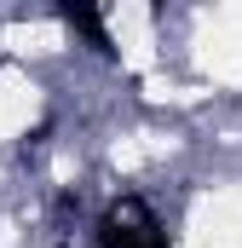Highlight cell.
I'll use <instances>...</instances> for the list:
<instances>
[{
  "instance_id": "6da1fadb",
  "label": "cell",
  "mask_w": 242,
  "mask_h": 248,
  "mask_svg": "<svg viewBox=\"0 0 242 248\" xmlns=\"http://www.w3.org/2000/svg\"><path fill=\"white\" fill-rule=\"evenodd\" d=\"M98 248H173V237L144 196H116L98 214Z\"/></svg>"
},
{
  "instance_id": "7a4b0ae2",
  "label": "cell",
  "mask_w": 242,
  "mask_h": 248,
  "mask_svg": "<svg viewBox=\"0 0 242 248\" xmlns=\"http://www.w3.org/2000/svg\"><path fill=\"white\" fill-rule=\"evenodd\" d=\"M58 17L81 35V41H87V46H92V52H104V58H110V23H104V12H98V6L75 0V6H58Z\"/></svg>"
}]
</instances>
